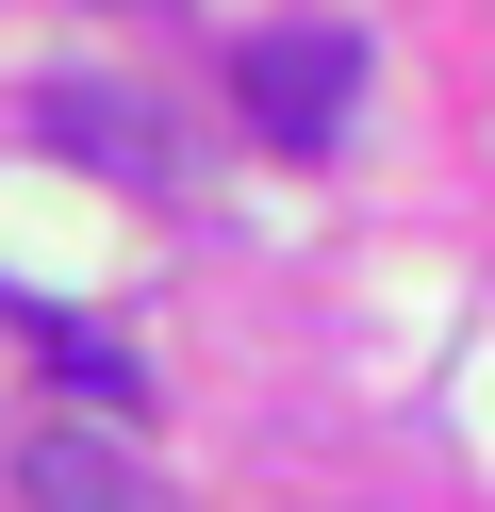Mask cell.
<instances>
[{"label":"cell","mask_w":495,"mask_h":512,"mask_svg":"<svg viewBox=\"0 0 495 512\" xmlns=\"http://www.w3.org/2000/svg\"><path fill=\"white\" fill-rule=\"evenodd\" d=\"M99 512H132V496H99Z\"/></svg>","instance_id":"cell-3"},{"label":"cell","mask_w":495,"mask_h":512,"mask_svg":"<svg viewBox=\"0 0 495 512\" xmlns=\"http://www.w3.org/2000/svg\"><path fill=\"white\" fill-rule=\"evenodd\" d=\"M231 83H248L264 149H330V133H347V100H363V50H347V34H264Z\"/></svg>","instance_id":"cell-1"},{"label":"cell","mask_w":495,"mask_h":512,"mask_svg":"<svg viewBox=\"0 0 495 512\" xmlns=\"http://www.w3.org/2000/svg\"><path fill=\"white\" fill-rule=\"evenodd\" d=\"M50 133H83V166L149 182V116H132V100H99V83H50Z\"/></svg>","instance_id":"cell-2"}]
</instances>
